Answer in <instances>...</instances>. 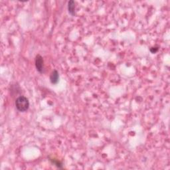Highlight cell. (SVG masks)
<instances>
[{
	"mask_svg": "<svg viewBox=\"0 0 170 170\" xmlns=\"http://www.w3.org/2000/svg\"><path fill=\"white\" fill-rule=\"evenodd\" d=\"M68 11L71 15H75V3L74 1L71 0L68 3Z\"/></svg>",
	"mask_w": 170,
	"mask_h": 170,
	"instance_id": "277c9868",
	"label": "cell"
},
{
	"mask_svg": "<svg viewBox=\"0 0 170 170\" xmlns=\"http://www.w3.org/2000/svg\"><path fill=\"white\" fill-rule=\"evenodd\" d=\"M50 81L53 84L58 83V82L59 81V75L58 71L56 70L53 71L50 76Z\"/></svg>",
	"mask_w": 170,
	"mask_h": 170,
	"instance_id": "3957f363",
	"label": "cell"
},
{
	"mask_svg": "<svg viewBox=\"0 0 170 170\" xmlns=\"http://www.w3.org/2000/svg\"><path fill=\"white\" fill-rule=\"evenodd\" d=\"M43 59L41 55H38L36 57L35 59V66L37 70L40 73H43V70H44V65H43Z\"/></svg>",
	"mask_w": 170,
	"mask_h": 170,
	"instance_id": "7a4b0ae2",
	"label": "cell"
},
{
	"mask_svg": "<svg viewBox=\"0 0 170 170\" xmlns=\"http://www.w3.org/2000/svg\"><path fill=\"white\" fill-rule=\"evenodd\" d=\"M15 106L19 112H25L29 109V102L25 96H21L15 100Z\"/></svg>",
	"mask_w": 170,
	"mask_h": 170,
	"instance_id": "6da1fadb",
	"label": "cell"
},
{
	"mask_svg": "<svg viewBox=\"0 0 170 170\" xmlns=\"http://www.w3.org/2000/svg\"><path fill=\"white\" fill-rule=\"evenodd\" d=\"M50 160L53 164H55L57 167H58L59 168H62V167H63V164H62V163L59 162V161L56 160L55 159H50Z\"/></svg>",
	"mask_w": 170,
	"mask_h": 170,
	"instance_id": "5b68a950",
	"label": "cell"
}]
</instances>
